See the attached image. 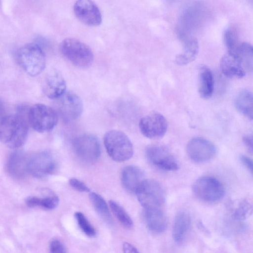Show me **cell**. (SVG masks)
Masks as SVG:
<instances>
[{
	"label": "cell",
	"mask_w": 253,
	"mask_h": 253,
	"mask_svg": "<svg viewBox=\"0 0 253 253\" xmlns=\"http://www.w3.org/2000/svg\"><path fill=\"white\" fill-rule=\"evenodd\" d=\"M74 11L77 18L85 25L97 26L101 23L102 17L100 10L92 1H77L74 5Z\"/></svg>",
	"instance_id": "cell-14"
},
{
	"label": "cell",
	"mask_w": 253,
	"mask_h": 253,
	"mask_svg": "<svg viewBox=\"0 0 253 253\" xmlns=\"http://www.w3.org/2000/svg\"><path fill=\"white\" fill-rule=\"evenodd\" d=\"M29 157L22 151L12 153L8 158L6 165L8 174L16 179L23 178L28 173Z\"/></svg>",
	"instance_id": "cell-16"
},
{
	"label": "cell",
	"mask_w": 253,
	"mask_h": 253,
	"mask_svg": "<svg viewBox=\"0 0 253 253\" xmlns=\"http://www.w3.org/2000/svg\"><path fill=\"white\" fill-rule=\"evenodd\" d=\"M224 40L228 51L235 52L240 44L236 30L232 27L227 28L224 32Z\"/></svg>",
	"instance_id": "cell-30"
},
{
	"label": "cell",
	"mask_w": 253,
	"mask_h": 253,
	"mask_svg": "<svg viewBox=\"0 0 253 253\" xmlns=\"http://www.w3.org/2000/svg\"><path fill=\"white\" fill-rule=\"evenodd\" d=\"M109 205L114 215L124 226L130 228L132 226L131 217L121 206L113 200L109 201Z\"/></svg>",
	"instance_id": "cell-28"
},
{
	"label": "cell",
	"mask_w": 253,
	"mask_h": 253,
	"mask_svg": "<svg viewBox=\"0 0 253 253\" xmlns=\"http://www.w3.org/2000/svg\"><path fill=\"white\" fill-rule=\"evenodd\" d=\"M49 253H67L64 244L59 240H52L49 246Z\"/></svg>",
	"instance_id": "cell-31"
},
{
	"label": "cell",
	"mask_w": 253,
	"mask_h": 253,
	"mask_svg": "<svg viewBox=\"0 0 253 253\" xmlns=\"http://www.w3.org/2000/svg\"><path fill=\"white\" fill-rule=\"evenodd\" d=\"M17 57L22 68L32 77L39 75L45 68L44 53L37 44L27 43L23 45L18 50Z\"/></svg>",
	"instance_id": "cell-3"
},
{
	"label": "cell",
	"mask_w": 253,
	"mask_h": 253,
	"mask_svg": "<svg viewBox=\"0 0 253 253\" xmlns=\"http://www.w3.org/2000/svg\"><path fill=\"white\" fill-rule=\"evenodd\" d=\"M143 216L146 226L151 232L159 233L166 229L167 218L159 208L144 209Z\"/></svg>",
	"instance_id": "cell-19"
},
{
	"label": "cell",
	"mask_w": 253,
	"mask_h": 253,
	"mask_svg": "<svg viewBox=\"0 0 253 253\" xmlns=\"http://www.w3.org/2000/svg\"><path fill=\"white\" fill-rule=\"evenodd\" d=\"M104 143L107 153L115 161L124 162L133 155L132 144L121 131L111 130L107 132L104 135Z\"/></svg>",
	"instance_id": "cell-2"
},
{
	"label": "cell",
	"mask_w": 253,
	"mask_h": 253,
	"mask_svg": "<svg viewBox=\"0 0 253 253\" xmlns=\"http://www.w3.org/2000/svg\"><path fill=\"white\" fill-rule=\"evenodd\" d=\"M135 193L144 209L159 208L165 201L164 188L160 183L154 179H144Z\"/></svg>",
	"instance_id": "cell-5"
},
{
	"label": "cell",
	"mask_w": 253,
	"mask_h": 253,
	"mask_svg": "<svg viewBox=\"0 0 253 253\" xmlns=\"http://www.w3.org/2000/svg\"><path fill=\"white\" fill-rule=\"evenodd\" d=\"M123 250L124 253H139L135 247L128 242L123 244Z\"/></svg>",
	"instance_id": "cell-34"
},
{
	"label": "cell",
	"mask_w": 253,
	"mask_h": 253,
	"mask_svg": "<svg viewBox=\"0 0 253 253\" xmlns=\"http://www.w3.org/2000/svg\"><path fill=\"white\" fill-rule=\"evenodd\" d=\"M144 172L139 168L128 166L124 168L121 174V181L124 188L127 191L135 193L144 180Z\"/></svg>",
	"instance_id": "cell-18"
},
{
	"label": "cell",
	"mask_w": 253,
	"mask_h": 253,
	"mask_svg": "<svg viewBox=\"0 0 253 253\" xmlns=\"http://www.w3.org/2000/svg\"><path fill=\"white\" fill-rule=\"evenodd\" d=\"M72 146L75 154L84 162L94 163L100 156L99 142L93 135L84 134L76 137L73 140Z\"/></svg>",
	"instance_id": "cell-8"
},
{
	"label": "cell",
	"mask_w": 253,
	"mask_h": 253,
	"mask_svg": "<svg viewBox=\"0 0 253 253\" xmlns=\"http://www.w3.org/2000/svg\"><path fill=\"white\" fill-rule=\"evenodd\" d=\"M59 199L54 194L44 197L29 196L26 199V204L30 208L41 207L47 210L55 209L58 205Z\"/></svg>",
	"instance_id": "cell-25"
},
{
	"label": "cell",
	"mask_w": 253,
	"mask_h": 253,
	"mask_svg": "<svg viewBox=\"0 0 253 253\" xmlns=\"http://www.w3.org/2000/svg\"><path fill=\"white\" fill-rule=\"evenodd\" d=\"M55 99L57 112L64 121L69 122L75 120L82 114L83 103L75 93L66 91Z\"/></svg>",
	"instance_id": "cell-9"
},
{
	"label": "cell",
	"mask_w": 253,
	"mask_h": 253,
	"mask_svg": "<svg viewBox=\"0 0 253 253\" xmlns=\"http://www.w3.org/2000/svg\"><path fill=\"white\" fill-rule=\"evenodd\" d=\"M66 82L58 71H52L47 76L43 87L45 94L51 99H56L66 91Z\"/></svg>",
	"instance_id": "cell-17"
},
{
	"label": "cell",
	"mask_w": 253,
	"mask_h": 253,
	"mask_svg": "<svg viewBox=\"0 0 253 253\" xmlns=\"http://www.w3.org/2000/svg\"><path fill=\"white\" fill-rule=\"evenodd\" d=\"M62 54L77 67L87 68L93 61V53L85 43L74 38L64 40L60 44Z\"/></svg>",
	"instance_id": "cell-4"
},
{
	"label": "cell",
	"mask_w": 253,
	"mask_h": 253,
	"mask_svg": "<svg viewBox=\"0 0 253 253\" xmlns=\"http://www.w3.org/2000/svg\"><path fill=\"white\" fill-rule=\"evenodd\" d=\"M4 104L0 98V122L5 117L4 116Z\"/></svg>",
	"instance_id": "cell-36"
},
{
	"label": "cell",
	"mask_w": 253,
	"mask_h": 253,
	"mask_svg": "<svg viewBox=\"0 0 253 253\" xmlns=\"http://www.w3.org/2000/svg\"><path fill=\"white\" fill-rule=\"evenodd\" d=\"M28 132L27 122L20 115L5 116L0 122V141L11 148L21 146Z\"/></svg>",
	"instance_id": "cell-1"
},
{
	"label": "cell",
	"mask_w": 253,
	"mask_h": 253,
	"mask_svg": "<svg viewBox=\"0 0 253 253\" xmlns=\"http://www.w3.org/2000/svg\"><path fill=\"white\" fill-rule=\"evenodd\" d=\"M149 161L160 169L174 171L179 169V165L172 154L167 148L157 145L149 146L146 151Z\"/></svg>",
	"instance_id": "cell-13"
},
{
	"label": "cell",
	"mask_w": 253,
	"mask_h": 253,
	"mask_svg": "<svg viewBox=\"0 0 253 253\" xmlns=\"http://www.w3.org/2000/svg\"><path fill=\"white\" fill-rule=\"evenodd\" d=\"M214 80L211 70L204 66L200 68L199 72V92L204 99L210 98L213 93Z\"/></svg>",
	"instance_id": "cell-21"
},
{
	"label": "cell",
	"mask_w": 253,
	"mask_h": 253,
	"mask_svg": "<svg viewBox=\"0 0 253 253\" xmlns=\"http://www.w3.org/2000/svg\"><path fill=\"white\" fill-rule=\"evenodd\" d=\"M69 184L74 189L80 192H89V188L82 181L75 178H72L69 180Z\"/></svg>",
	"instance_id": "cell-32"
},
{
	"label": "cell",
	"mask_w": 253,
	"mask_h": 253,
	"mask_svg": "<svg viewBox=\"0 0 253 253\" xmlns=\"http://www.w3.org/2000/svg\"><path fill=\"white\" fill-rule=\"evenodd\" d=\"M235 104L240 113L249 119H253V94L251 91L247 89L241 90L236 97Z\"/></svg>",
	"instance_id": "cell-23"
},
{
	"label": "cell",
	"mask_w": 253,
	"mask_h": 253,
	"mask_svg": "<svg viewBox=\"0 0 253 253\" xmlns=\"http://www.w3.org/2000/svg\"><path fill=\"white\" fill-rule=\"evenodd\" d=\"M199 52V44L195 38H190L184 44L183 51L175 57V63L183 66L192 62L196 58Z\"/></svg>",
	"instance_id": "cell-22"
},
{
	"label": "cell",
	"mask_w": 253,
	"mask_h": 253,
	"mask_svg": "<svg viewBox=\"0 0 253 253\" xmlns=\"http://www.w3.org/2000/svg\"><path fill=\"white\" fill-rule=\"evenodd\" d=\"M192 189L197 198L207 202H217L222 199L225 194L222 184L211 176L198 178L193 184Z\"/></svg>",
	"instance_id": "cell-7"
},
{
	"label": "cell",
	"mask_w": 253,
	"mask_h": 253,
	"mask_svg": "<svg viewBox=\"0 0 253 253\" xmlns=\"http://www.w3.org/2000/svg\"><path fill=\"white\" fill-rule=\"evenodd\" d=\"M186 151L192 161L197 163H204L214 156L216 148L208 140L201 137H195L188 143Z\"/></svg>",
	"instance_id": "cell-11"
},
{
	"label": "cell",
	"mask_w": 253,
	"mask_h": 253,
	"mask_svg": "<svg viewBox=\"0 0 253 253\" xmlns=\"http://www.w3.org/2000/svg\"><path fill=\"white\" fill-rule=\"evenodd\" d=\"M93 206L102 219L108 225H113L112 217L104 199L99 194L91 192L89 194Z\"/></svg>",
	"instance_id": "cell-24"
},
{
	"label": "cell",
	"mask_w": 253,
	"mask_h": 253,
	"mask_svg": "<svg viewBox=\"0 0 253 253\" xmlns=\"http://www.w3.org/2000/svg\"><path fill=\"white\" fill-rule=\"evenodd\" d=\"M56 163L51 154L40 152L29 156L28 173L37 178H43L53 173Z\"/></svg>",
	"instance_id": "cell-10"
},
{
	"label": "cell",
	"mask_w": 253,
	"mask_h": 253,
	"mask_svg": "<svg viewBox=\"0 0 253 253\" xmlns=\"http://www.w3.org/2000/svg\"><path fill=\"white\" fill-rule=\"evenodd\" d=\"M191 224L190 214L186 211L178 212L174 219L172 235L177 243L182 242L189 230Z\"/></svg>",
	"instance_id": "cell-20"
},
{
	"label": "cell",
	"mask_w": 253,
	"mask_h": 253,
	"mask_svg": "<svg viewBox=\"0 0 253 253\" xmlns=\"http://www.w3.org/2000/svg\"><path fill=\"white\" fill-rule=\"evenodd\" d=\"M75 217L80 228L86 236L89 237L95 236L96 234L95 229L83 213L80 211L75 212Z\"/></svg>",
	"instance_id": "cell-29"
},
{
	"label": "cell",
	"mask_w": 253,
	"mask_h": 253,
	"mask_svg": "<svg viewBox=\"0 0 253 253\" xmlns=\"http://www.w3.org/2000/svg\"><path fill=\"white\" fill-rule=\"evenodd\" d=\"M220 68L222 73L230 78H242L246 71L239 55L233 51H227L221 57Z\"/></svg>",
	"instance_id": "cell-15"
},
{
	"label": "cell",
	"mask_w": 253,
	"mask_h": 253,
	"mask_svg": "<svg viewBox=\"0 0 253 253\" xmlns=\"http://www.w3.org/2000/svg\"><path fill=\"white\" fill-rule=\"evenodd\" d=\"M243 141L246 147L252 153L253 145V136L250 135L245 136L243 138Z\"/></svg>",
	"instance_id": "cell-35"
},
{
	"label": "cell",
	"mask_w": 253,
	"mask_h": 253,
	"mask_svg": "<svg viewBox=\"0 0 253 253\" xmlns=\"http://www.w3.org/2000/svg\"><path fill=\"white\" fill-rule=\"evenodd\" d=\"M252 213V206L245 199L236 202L233 205V216L238 220H244L249 217Z\"/></svg>",
	"instance_id": "cell-27"
},
{
	"label": "cell",
	"mask_w": 253,
	"mask_h": 253,
	"mask_svg": "<svg viewBox=\"0 0 253 253\" xmlns=\"http://www.w3.org/2000/svg\"><path fill=\"white\" fill-rule=\"evenodd\" d=\"M28 118L33 128L39 132L52 130L58 122L56 112L42 104H36L32 106L29 109Z\"/></svg>",
	"instance_id": "cell-6"
},
{
	"label": "cell",
	"mask_w": 253,
	"mask_h": 253,
	"mask_svg": "<svg viewBox=\"0 0 253 253\" xmlns=\"http://www.w3.org/2000/svg\"><path fill=\"white\" fill-rule=\"evenodd\" d=\"M235 52L240 57L246 71H252L253 69V46L248 42L240 43Z\"/></svg>",
	"instance_id": "cell-26"
},
{
	"label": "cell",
	"mask_w": 253,
	"mask_h": 253,
	"mask_svg": "<svg viewBox=\"0 0 253 253\" xmlns=\"http://www.w3.org/2000/svg\"><path fill=\"white\" fill-rule=\"evenodd\" d=\"M139 128L142 134L149 138H158L166 133L168 123L165 117L158 113H153L143 117L139 122Z\"/></svg>",
	"instance_id": "cell-12"
},
{
	"label": "cell",
	"mask_w": 253,
	"mask_h": 253,
	"mask_svg": "<svg viewBox=\"0 0 253 253\" xmlns=\"http://www.w3.org/2000/svg\"><path fill=\"white\" fill-rule=\"evenodd\" d=\"M240 160L243 165L252 173H253V161L246 156L242 155L240 157Z\"/></svg>",
	"instance_id": "cell-33"
}]
</instances>
